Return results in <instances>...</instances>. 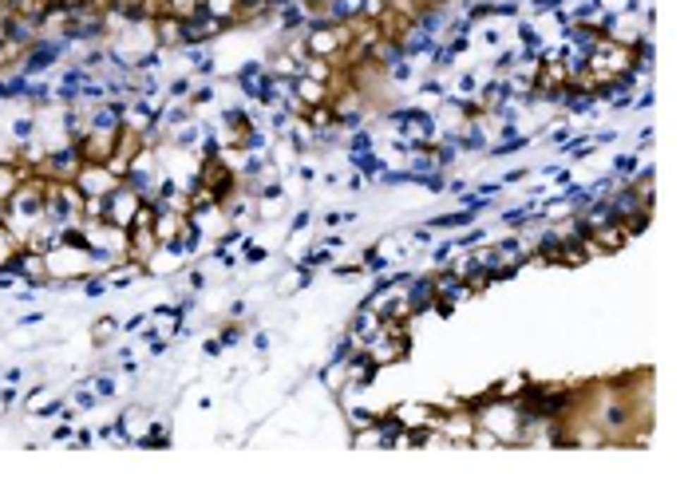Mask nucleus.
Listing matches in <instances>:
<instances>
[{
	"mask_svg": "<svg viewBox=\"0 0 692 486\" xmlns=\"http://www.w3.org/2000/svg\"><path fill=\"white\" fill-rule=\"evenodd\" d=\"M221 352H226V348H221V340H218V336H210L206 344H202V356H206V360H218Z\"/></svg>",
	"mask_w": 692,
	"mask_h": 486,
	"instance_id": "09e8293b",
	"label": "nucleus"
},
{
	"mask_svg": "<svg viewBox=\"0 0 692 486\" xmlns=\"http://www.w3.org/2000/svg\"><path fill=\"white\" fill-rule=\"evenodd\" d=\"M317 379L324 384V391H329V396H341L344 387H348V367H344V364H332V360H324V367L317 372Z\"/></svg>",
	"mask_w": 692,
	"mask_h": 486,
	"instance_id": "ddd939ff",
	"label": "nucleus"
},
{
	"mask_svg": "<svg viewBox=\"0 0 692 486\" xmlns=\"http://www.w3.org/2000/svg\"><path fill=\"white\" fill-rule=\"evenodd\" d=\"M455 308H459V305H451V300H443V297H435V305H432V312H435V317H443V320H447V317H451V312H455Z\"/></svg>",
	"mask_w": 692,
	"mask_h": 486,
	"instance_id": "3c124183",
	"label": "nucleus"
},
{
	"mask_svg": "<svg viewBox=\"0 0 692 486\" xmlns=\"http://www.w3.org/2000/svg\"><path fill=\"white\" fill-rule=\"evenodd\" d=\"M119 332H123V328H119V320H115V317H99L95 324H91V344H95V348H107L111 340L119 336Z\"/></svg>",
	"mask_w": 692,
	"mask_h": 486,
	"instance_id": "f3484780",
	"label": "nucleus"
},
{
	"mask_svg": "<svg viewBox=\"0 0 692 486\" xmlns=\"http://www.w3.org/2000/svg\"><path fill=\"white\" fill-rule=\"evenodd\" d=\"M305 24H309V12H305L301 0L277 8V36H297V32H305Z\"/></svg>",
	"mask_w": 692,
	"mask_h": 486,
	"instance_id": "9b49d317",
	"label": "nucleus"
},
{
	"mask_svg": "<svg viewBox=\"0 0 692 486\" xmlns=\"http://www.w3.org/2000/svg\"><path fill=\"white\" fill-rule=\"evenodd\" d=\"M420 95H423V99H443V95H447V83H443L435 71H427V75L420 80Z\"/></svg>",
	"mask_w": 692,
	"mask_h": 486,
	"instance_id": "c756f323",
	"label": "nucleus"
},
{
	"mask_svg": "<svg viewBox=\"0 0 692 486\" xmlns=\"http://www.w3.org/2000/svg\"><path fill=\"white\" fill-rule=\"evenodd\" d=\"M139 206H142V198L130 186H123V182H119V186L107 194V221H111V226H119V229H130Z\"/></svg>",
	"mask_w": 692,
	"mask_h": 486,
	"instance_id": "7ed1b4c3",
	"label": "nucleus"
},
{
	"mask_svg": "<svg viewBox=\"0 0 692 486\" xmlns=\"http://www.w3.org/2000/svg\"><path fill=\"white\" fill-rule=\"evenodd\" d=\"M463 190H471V182H467V178H451V174H447V194H463Z\"/></svg>",
	"mask_w": 692,
	"mask_h": 486,
	"instance_id": "6e6d98bb",
	"label": "nucleus"
},
{
	"mask_svg": "<svg viewBox=\"0 0 692 486\" xmlns=\"http://www.w3.org/2000/svg\"><path fill=\"white\" fill-rule=\"evenodd\" d=\"M514 36H518V48H546V44H542V32L534 28V20H518L514 24Z\"/></svg>",
	"mask_w": 692,
	"mask_h": 486,
	"instance_id": "5701e85b",
	"label": "nucleus"
},
{
	"mask_svg": "<svg viewBox=\"0 0 692 486\" xmlns=\"http://www.w3.org/2000/svg\"><path fill=\"white\" fill-rule=\"evenodd\" d=\"M151 36H154V48L159 51H178L182 44V16H159L151 24Z\"/></svg>",
	"mask_w": 692,
	"mask_h": 486,
	"instance_id": "1a4fd4ad",
	"label": "nucleus"
},
{
	"mask_svg": "<svg viewBox=\"0 0 692 486\" xmlns=\"http://www.w3.org/2000/svg\"><path fill=\"white\" fill-rule=\"evenodd\" d=\"M522 0H494V20H518Z\"/></svg>",
	"mask_w": 692,
	"mask_h": 486,
	"instance_id": "72a5a7b5",
	"label": "nucleus"
},
{
	"mask_svg": "<svg viewBox=\"0 0 692 486\" xmlns=\"http://www.w3.org/2000/svg\"><path fill=\"white\" fill-rule=\"evenodd\" d=\"M0 103H8V71H0Z\"/></svg>",
	"mask_w": 692,
	"mask_h": 486,
	"instance_id": "680f3d73",
	"label": "nucleus"
},
{
	"mask_svg": "<svg viewBox=\"0 0 692 486\" xmlns=\"http://www.w3.org/2000/svg\"><path fill=\"white\" fill-rule=\"evenodd\" d=\"M293 170H297V178H301L305 186H312V182H317V166H312V162H305V159H301Z\"/></svg>",
	"mask_w": 692,
	"mask_h": 486,
	"instance_id": "37998d69",
	"label": "nucleus"
},
{
	"mask_svg": "<svg viewBox=\"0 0 692 486\" xmlns=\"http://www.w3.org/2000/svg\"><path fill=\"white\" fill-rule=\"evenodd\" d=\"M87 384H91V391H95V396H99L103 403L119 396V379H115V372H111V367H99V372H91Z\"/></svg>",
	"mask_w": 692,
	"mask_h": 486,
	"instance_id": "2eb2a0df",
	"label": "nucleus"
},
{
	"mask_svg": "<svg viewBox=\"0 0 692 486\" xmlns=\"http://www.w3.org/2000/svg\"><path fill=\"white\" fill-rule=\"evenodd\" d=\"M8 130H12V142H32L40 135V115L24 111V115H16V119L8 123Z\"/></svg>",
	"mask_w": 692,
	"mask_h": 486,
	"instance_id": "dca6fc26",
	"label": "nucleus"
},
{
	"mask_svg": "<svg viewBox=\"0 0 692 486\" xmlns=\"http://www.w3.org/2000/svg\"><path fill=\"white\" fill-rule=\"evenodd\" d=\"M312 241H317V245H329V249H344V233H336V229H332V233H321V238H312Z\"/></svg>",
	"mask_w": 692,
	"mask_h": 486,
	"instance_id": "49530a36",
	"label": "nucleus"
},
{
	"mask_svg": "<svg viewBox=\"0 0 692 486\" xmlns=\"http://www.w3.org/2000/svg\"><path fill=\"white\" fill-rule=\"evenodd\" d=\"M344 154H364V150H380V139H376V130H372V119H368V127H360V130H348L344 135Z\"/></svg>",
	"mask_w": 692,
	"mask_h": 486,
	"instance_id": "f8f14e48",
	"label": "nucleus"
},
{
	"mask_svg": "<svg viewBox=\"0 0 692 486\" xmlns=\"http://www.w3.org/2000/svg\"><path fill=\"white\" fill-rule=\"evenodd\" d=\"M356 336V344H372V340L380 336V328H384V320H380V312L376 308H368V305H356L352 308V317H348V324H344Z\"/></svg>",
	"mask_w": 692,
	"mask_h": 486,
	"instance_id": "0eeeda50",
	"label": "nucleus"
},
{
	"mask_svg": "<svg viewBox=\"0 0 692 486\" xmlns=\"http://www.w3.org/2000/svg\"><path fill=\"white\" fill-rule=\"evenodd\" d=\"M475 194H482V198H499L502 182H475Z\"/></svg>",
	"mask_w": 692,
	"mask_h": 486,
	"instance_id": "de8ad7c7",
	"label": "nucleus"
},
{
	"mask_svg": "<svg viewBox=\"0 0 692 486\" xmlns=\"http://www.w3.org/2000/svg\"><path fill=\"white\" fill-rule=\"evenodd\" d=\"M142 324H151V312H135V317H127L119 328H123V332H139Z\"/></svg>",
	"mask_w": 692,
	"mask_h": 486,
	"instance_id": "a19ab883",
	"label": "nucleus"
},
{
	"mask_svg": "<svg viewBox=\"0 0 692 486\" xmlns=\"http://www.w3.org/2000/svg\"><path fill=\"white\" fill-rule=\"evenodd\" d=\"M329 99H332L329 83L309 80V75H297V80H293V103H297V115H301L305 107H321V103H329Z\"/></svg>",
	"mask_w": 692,
	"mask_h": 486,
	"instance_id": "6e6552de",
	"label": "nucleus"
},
{
	"mask_svg": "<svg viewBox=\"0 0 692 486\" xmlns=\"http://www.w3.org/2000/svg\"><path fill=\"white\" fill-rule=\"evenodd\" d=\"M71 435H75V423H68V419L51 427V443H71Z\"/></svg>",
	"mask_w": 692,
	"mask_h": 486,
	"instance_id": "58836bf2",
	"label": "nucleus"
},
{
	"mask_svg": "<svg viewBox=\"0 0 692 486\" xmlns=\"http://www.w3.org/2000/svg\"><path fill=\"white\" fill-rule=\"evenodd\" d=\"M182 218H186V214H174V209H159V214H154V238H159V245L178 238Z\"/></svg>",
	"mask_w": 692,
	"mask_h": 486,
	"instance_id": "4468645a",
	"label": "nucleus"
},
{
	"mask_svg": "<svg viewBox=\"0 0 692 486\" xmlns=\"http://www.w3.org/2000/svg\"><path fill=\"white\" fill-rule=\"evenodd\" d=\"M403 297H408V308H411V320L432 312L435 305V281L432 273H411V281L403 285Z\"/></svg>",
	"mask_w": 692,
	"mask_h": 486,
	"instance_id": "39448f33",
	"label": "nucleus"
},
{
	"mask_svg": "<svg viewBox=\"0 0 692 486\" xmlns=\"http://www.w3.org/2000/svg\"><path fill=\"white\" fill-rule=\"evenodd\" d=\"M80 8H87V12H99V16H107V12H111V0H83Z\"/></svg>",
	"mask_w": 692,
	"mask_h": 486,
	"instance_id": "864d4df0",
	"label": "nucleus"
},
{
	"mask_svg": "<svg viewBox=\"0 0 692 486\" xmlns=\"http://www.w3.org/2000/svg\"><path fill=\"white\" fill-rule=\"evenodd\" d=\"M309 226H312V209L305 206V209H297V214H293V221H289V233H305Z\"/></svg>",
	"mask_w": 692,
	"mask_h": 486,
	"instance_id": "e433bc0d",
	"label": "nucleus"
},
{
	"mask_svg": "<svg viewBox=\"0 0 692 486\" xmlns=\"http://www.w3.org/2000/svg\"><path fill=\"white\" fill-rule=\"evenodd\" d=\"M530 174H534L530 166H518V170H506V174H502L499 182H502V190H506V186H518V182H526Z\"/></svg>",
	"mask_w": 692,
	"mask_h": 486,
	"instance_id": "4c0bfd02",
	"label": "nucleus"
},
{
	"mask_svg": "<svg viewBox=\"0 0 692 486\" xmlns=\"http://www.w3.org/2000/svg\"><path fill=\"white\" fill-rule=\"evenodd\" d=\"M356 348H360V344H356V336H352L348 328H344V332H336V336H332L329 360H332V364H344V360H348L352 352H356Z\"/></svg>",
	"mask_w": 692,
	"mask_h": 486,
	"instance_id": "a211bd4d",
	"label": "nucleus"
},
{
	"mask_svg": "<svg viewBox=\"0 0 692 486\" xmlns=\"http://www.w3.org/2000/svg\"><path fill=\"white\" fill-rule=\"evenodd\" d=\"M514 63H518V48H499V56L491 63V75H506V71H514Z\"/></svg>",
	"mask_w": 692,
	"mask_h": 486,
	"instance_id": "7c9ffc66",
	"label": "nucleus"
},
{
	"mask_svg": "<svg viewBox=\"0 0 692 486\" xmlns=\"http://www.w3.org/2000/svg\"><path fill=\"white\" fill-rule=\"evenodd\" d=\"M0 379H4V384H20V379H24V367H4V376H0Z\"/></svg>",
	"mask_w": 692,
	"mask_h": 486,
	"instance_id": "13d9d810",
	"label": "nucleus"
},
{
	"mask_svg": "<svg viewBox=\"0 0 692 486\" xmlns=\"http://www.w3.org/2000/svg\"><path fill=\"white\" fill-rule=\"evenodd\" d=\"M186 285H190V293H202L206 288V273L202 269H186Z\"/></svg>",
	"mask_w": 692,
	"mask_h": 486,
	"instance_id": "a18cd8bd",
	"label": "nucleus"
},
{
	"mask_svg": "<svg viewBox=\"0 0 692 486\" xmlns=\"http://www.w3.org/2000/svg\"><path fill=\"white\" fill-rule=\"evenodd\" d=\"M637 170H641V154H637V150H625V154L613 159V174H617V182H629Z\"/></svg>",
	"mask_w": 692,
	"mask_h": 486,
	"instance_id": "6ab92c4d",
	"label": "nucleus"
},
{
	"mask_svg": "<svg viewBox=\"0 0 692 486\" xmlns=\"http://www.w3.org/2000/svg\"><path fill=\"white\" fill-rule=\"evenodd\" d=\"M40 320H44V312H40V308H32V312H24V317H20V328H32V324H40Z\"/></svg>",
	"mask_w": 692,
	"mask_h": 486,
	"instance_id": "4d7b16f0",
	"label": "nucleus"
},
{
	"mask_svg": "<svg viewBox=\"0 0 692 486\" xmlns=\"http://www.w3.org/2000/svg\"><path fill=\"white\" fill-rule=\"evenodd\" d=\"M245 312H250V300H230V308H226V320H241V317H245Z\"/></svg>",
	"mask_w": 692,
	"mask_h": 486,
	"instance_id": "c03bdc74",
	"label": "nucleus"
},
{
	"mask_svg": "<svg viewBox=\"0 0 692 486\" xmlns=\"http://www.w3.org/2000/svg\"><path fill=\"white\" fill-rule=\"evenodd\" d=\"M593 142H597V147H609V142H617V130H613V127L593 130Z\"/></svg>",
	"mask_w": 692,
	"mask_h": 486,
	"instance_id": "603ef678",
	"label": "nucleus"
},
{
	"mask_svg": "<svg viewBox=\"0 0 692 486\" xmlns=\"http://www.w3.org/2000/svg\"><path fill=\"white\" fill-rule=\"evenodd\" d=\"M71 403L80 407V411H95V407H99L103 399L95 396V391H91V384L83 379V384H75V391H71Z\"/></svg>",
	"mask_w": 692,
	"mask_h": 486,
	"instance_id": "a878e982",
	"label": "nucleus"
},
{
	"mask_svg": "<svg viewBox=\"0 0 692 486\" xmlns=\"http://www.w3.org/2000/svg\"><path fill=\"white\" fill-rule=\"evenodd\" d=\"M75 186L83 190V198H107L111 190L119 186V178L103 162H83L80 174H75Z\"/></svg>",
	"mask_w": 692,
	"mask_h": 486,
	"instance_id": "20e7f679",
	"label": "nucleus"
},
{
	"mask_svg": "<svg viewBox=\"0 0 692 486\" xmlns=\"http://www.w3.org/2000/svg\"><path fill=\"white\" fill-rule=\"evenodd\" d=\"M348 170H356L364 182H376L388 170V159H384L380 150H364V154H348Z\"/></svg>",
	"mask_w": 692,
	"mask_h": 486,
	"instance_id": "9d476101",
	"label": "nucleus"
},
{
	"mask_svg": "<svg viewBox=\"0 0 692 486\" xmlns=\"http://www.w3.org/2000/svg\"><path fill=\"white\" fill-rule=\"evenodd\" d=\"M115 139H119V130H99V127H91L87 135L75 142V147H80L83 162H107L111 154H115Z\"/></svg>",
	"mask_w": 692,
	"mask_h": 486,
	"instance_id": "423d86ee",
	"label": "nucleus"
},
{
	"mask_svg": "<svg viewBox=\"0 0 692 486\" xmlns=\"http://www.w3.org/2000/svg\"><path fill=\"white\" fill-rule=\"evenodd\" d=\"M360 265H364V273H368V277H376V273H388L391 261L380 253V245H368V249L360 253Z\"/></svg>",
	"mask_w": 692,
	"mask_h": 486,
	"instance_id": "aec40b11",
	"label": "nucleus"
},
{
	"mask_svg": "<svg viewBox=\"0 0 692 486\" xmlns=\"http://www.w3.org/2000/svg\"><path fill=\"white\" fill-rule=\"evenodd\" d=\"M332 277L356 281V277H364V265H360V261H348V265H332Z\"/></svg>",
	"mask_w": 692,
	"mask_h": 486,
	"instance_id": "c9c22d12",
	"label": "nucleus"
},
{
	"mask_svg": "<svg viewBox=\"0 0 692 486\" xmlns=\"http://www.w3.org/2000/svg\"><path fill=\"white\" fill-rule=\"evenodd\" d=\"M344 186H348V190H364V178H360V174H356V170H352L348 178H344Z\"/></svg>",
	"mask_w": 692,
	"mask_h": 486,
	"instance_id": "052dcab7",
	"label": "nucleus"
},
{
	"mask_svg": "<svg viewBox=\"0 0 692 486\" xmlns=\"http://www.w3.org/2000/svg\"><path fill=\"white\" fill-rule=\"evenodd\" d=\"M80 288H83V297H87V300H95V297H103V293H107V273H99V269H95V273H87V277H83L80 281Z\"/></svg>",
	"mask_w": 692,
	"mask_h": 486,
	"instance_id": "393cba45",
	"label": "nucleus"
},
{
	"mask_svg": "<svg viewBox=\"0 0 692 486\" xmlns=\"http://www.w3.org/2000/svg\"><path fill=\"white\" fill-rule=\"evenodd\" d=\"M652 135H657L652 127H641V130H637V147H633V150H637V154H641V150H649L652 147Z\"/></svg>",
	"mask_w": 692,
	"mask_h": 486,
	"instance_id": "8fccbe9b",
	"label": "nucleus"
},
{
	"mask_svg": "<svg viewBox=\"0 0 692 486\" xmlns=\"http://www.w3.org/2000/svg\"><path fill=\"white\" fill-rule=\"evenodd\" d=\"M427 249H432V269H443V265H447V261L455 257V241H451V238H443V241H432V245H427Z\"/></svg>",
	"mask_w": 692,
	"mask_h": 486,
	"instance_id": "c85d7f7f",
	"label": "nucleus"
},
{
	"mask_svg": "<svg viewBox=\"0 0 692 486\" xmlns=\"http://www.w3.org/2000/svg\"><path fill=\"white\" fill-rule=\"evenodd\" d=\"M482 44H487V48H502V32L499 28H487V32H482Z\"/></svg>",
	"mask_w": 692,
	"mask_h": 486,
	"instance_id": "5fc2aeb1",
	"label": "nucleus"
},
{
	"mask_svg": "<svg viewBox=\"0 0 692 486\" xmlns=\"http://www.w3.org/2000/svg\"><path fill=\"white\" fill-rule=\"evenodd\" d=\"M16 4H20V0H16Z\"/></svg>",
	"mask_w": 692,
	"mask_h": 486,
	"instance_id": "0e129e2a",
	"label": "nucleus"
},
{
	"mask_svg": "<svg viewBox=\"0 0 692 486\" xmlns=\"http://www.w3.org/2000/svg\"><path fill=\"white\" fill-rule=\"evenodd\" d=\"M214 99H218V87H214L210 80H206V83H194V91L186 95V103H190L194 111H198V107H210Z\"/></svg>",
	"mask_w": 692,
	"mask_h": 486,
	"instance_id": "b1692460",
	"label": "nucleus"
},
{
	"mask_svg": "<svg viewBox=\"0 0 692 486\" xmlns=\"http://www.w3.org/2000/svg\"><path fill=\"white\" fill-rule=\"evenodd\" d=\"M479 83H482L479 71H459V75H455V95H475Z\"/></svg>",
	"mask_w": 692,
	"mask_h": 486,
	"instance_id": "2f4dec72",
	"label": "nucleus"
},
{
	"mask_svg": "<svg viewBox=\"0 0 692 486\" xmlns=\"http://www.w3.org/2000/svg\"><path fill=\"white\" fill-rule=\"evenodd\" d=\"M253 348H257V352H269V332H253Z\"/></svg>",
	"mask_w": 692,
	"mask_h": 486,
	"instance_id": "bf43d9fd",
	"label": "nucleus"
},
{
	"mask_svg": "<svg viewBox=\"0 0 692 486\" xmlns=\"http://www.w3.org/2000/svg\"><path fill=\"white\" fill-rule=\"evenodd\" d=\"M245 328H250V324H241V320H226L214 336L221 340V348H238L241 340H245Z\"/></svg>",
	"mask_w": 692,
	"mask_h": 486,
	"instance_id": "412c9836",
	"label": "nucleus"
},
{
	"mask_svg": "<svg viewBox=\"0 0 692 486\" xmlns=\"http://www.w3.org/2000/svg\"><path fill=\"white\" fill-rule=\"evenodd\" d=\"M321 182H324V186H341V174H332V170H329V174H321Z\"/></svg>",
	"mask_w": 692,
	"mask_h": 486,
	"instance_id": "e2e57ef3",
	"label": "nucleus"
},
{
	"mask_svg": "<svg viewBox=\"0 0 692 486\" xmlns=\"http://www.w3.org/2000/svg\"><path fill=\"white\" fill-rule=\"evenodd\" d=\"M198 4L202 0H166V12H171V16H186V12L198 8Z\"/></svg>",
	"mask_w": 692,
	"mask_h": 486,
	"instance_id": "ea45409f",
	"label": "nucleus"
},
{
	"mask_svg": "<svg viewBox=\"0 0 692 486\" xmlns=\"http://www.w3.org/2000/svg\"><path fill=\"white\" fill-rule=\"evenodd\" d=\"M384 80H388V83H415V63H411V60L391 63V68L384 71Z\"/></svg>",
	"mask_w": 692,
	"mask_h": 486,
	"instance_id": "bb28decb",
	"label": "nucleus"
},
{
	"mask_svg": "<svg viewBox=\"0 0 692 486\" xmlns=\"http://www.w3.org/2000/svg\"><path fill=\"white\" fill-rule=\"evenodd\" d=\"M190 91H194V75H174V80L166 83V95H171L174 103H178V99H186Z\"/></svg>",
	"mask_w": 692,
	"mask_h": 486,
	"instance_id": "473e14b6",
	"label": "nucleus"
},
{
	"mask_svg": "<svg viewBox=\"0 0 692 486\" xmlns=\"http://www.w3.org/2000/svg\"><path fill=\"white\" fill-rule=\"evenodd\" d=\"M44 186H48V178L32 174L28 182H20V186L12 190V198H8V221H4V226H8L16 238H24L36 221H44Z\"/></svg>",
	"mask_w": 692,
	"mask_h": 486,
	"instance_id": "f257e3e1",
	"label": "nucleus"
},
{
	"mask_svg": "<svg viewBox=\"0 0 692 486\" xmlns=\"http://www.w3.org/2000/svg\"><path fill=\"white\" fill-rule=\"evenodd\" d=\"M241 261L245 265H261V261H269V249L257 245L253 238H241Z\"/></svg>",
	"mask_w": 692,
	"mask_h": 486,
	"instance_id": "cd10ccee",
	"label": "nucleus"
},
{
	"mask_svg": "<svg viewBox=\"0 0 692 486\" xmlns=\"http://www.w3.org/2000/svg\"><path fill=\"white\" fill-rule=\"evenodd\" d=\"M83 166V154L75 142H63V147H51L48 154H44V162L36 166V174L48 182H75V174H80Z\"/></svg>",
	"mask_w": 692,
	"mask_h": 486,
	"instance_id": "f03ea898",
	"label": "nucleus"
},
{
	"mask_svg": "<svg viewBox=\"0 0 692 486\" xmlns=\"http://www.w3.org/2000/svg\"><path fill=\"white\" fill-rule=\"evenodd\" d=\"M443 44H447V48H451L455 51V56H467V51H471V36H451V40H443Z\"/></svg>",
	"mask_w": 692,
	"mask_h": 486,
	"instance_id": "79ce46f5",
	"label": "nucleus"
},
{
	"mask_svg": "<svg viewBox=\"0 0 692 486\" xmlns=\"http://www.w3.org/2000/svg\"><path fill=\"white\" fill-rule=\"evenodd\" d=\"M408 238H411V245H415V249H427V245L435 241V229H432V226H411V229H408Z\"/></svg>",
	"mask_w": 692,
	"mask_h": 486,
	"instance_id": "f704fd0d",
	"label": "nucleus"
},
{
	"mask_svg": "<svg viewBox=\"0 0 692 486\" xmlns=\"http://www.w3.org/2000/svg\"><path fill=\"white\" fill-rule=\"evenodd\" d=\"M534 206H538V202H534V198H526V202H522V206H511V209H502V214H499V221H502V226H506V229H518L522 221H526V214H530Z\"/></svg>",
	"mask_w": 692,
	"mask_h": 486,
	"instance_id": "4be33fe9",
	"label": "nucleus"
}]
</instances>
